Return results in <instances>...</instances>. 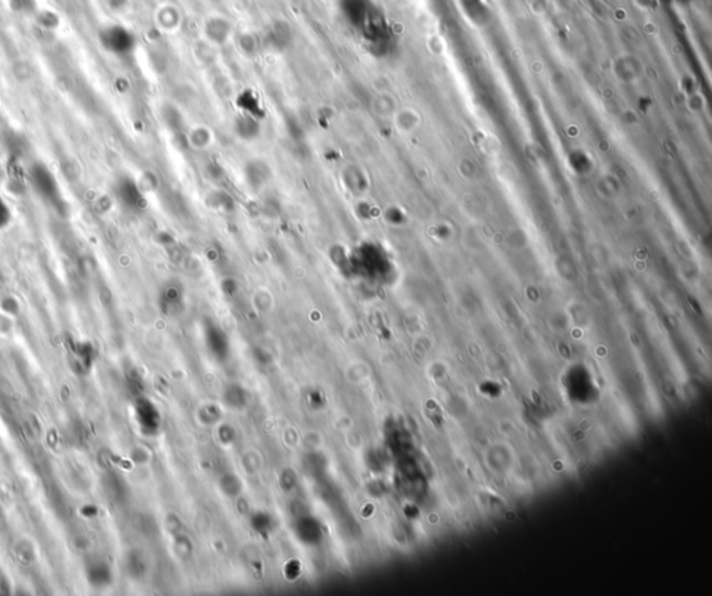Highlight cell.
I'll list each match as a JSON object with an SVG mask.
<instances>
[{"label": "cell", "instance_id": "3", "mask_svg": "<svg viewBox=\"0 0 712 596\" xmlns=\"http://www.w3.org/2000/svg\"><path fill=\"white\" fill-rule=\"evenodd\" d=\"M238 106L244 112L243 115H247V116H250L256 119L263 117L262 103H260L259 97L252 90H245L240 95Z\"/></svg>", "mask_w": 712, "mask_h": 596}, {"label": "cell", "instance_id": "1", "mask_svg": "<svg viewBox=\"0 0 712 596\" xmlns=\"http://www.w3.org/2000/svg\"><path fill=\"white\" fill-rule=\"evenodd\" d=\"M105 48L117 55H127L135 48V36L122 26H113L102 33Z\"/></svg>", "mask_w": 712, "mask_h": 596}, {"label": "cell", "instance_id": "4", "mask_svg": "<svg viewBox=\"0 0 712 596\" xmlns=\"http://www.w3.org/2000/svg\"><path fill=\"white\" fill-rule=\"evenodd\" d=\"M32 179H35V186L43 193L46 195V198L49 199H56L58 198V188H56V183L55 181L52 179V176L45 170V169H36L35 173L32 174Z\"/></svg>", "mask_w": 712, "mask_h": 596}, {"label": "cell", "instance_id": "7", "mask_svg": "<svg viewBox=\"0 0 712 596\" xmlns=\"http://www.w3.org/2000/svg\"><path fill=\"white\" fill-rule=\"evenodd\" d=\"M10 1L13 3V6L23 9V10H27L32 6V0H10Z\"/></svg>", "mask_w": 712, "mask_h": 596}, {"label": "cell", "instance_id": "2", "mask_svg": "<svg viewBox=\"0 0 712 596\" xmlns=\"http://www.w3.org/2000/svg\"><path fill=\"white\" fill-rule=\"evenodd\" d=\"M203 33L211 42L223 45L228 41L231 35V24L227 18L221 16H213L205 21Z\"/></svg>", "mask_w": 712, "mask_h": 596}, {"label": "cell", "instance_id": "5", "mask_svg": "<svg viewBox=\"0 0 712 596\" xmlns=\"http://www.w3.org/2000/svg\"><path fill=\"white\" fill-rule=\"evenodd\" d=\"M235 128H237V134H238V137L248 138V139L249 138L252 139L253 137H256V135H257V129H259L257 122H256V119H253V117H250V116H247V115H244V116L241 117V119H238V121H237Z\"/></svg>", "mask_w": 712, "mask_h": 596}, {"label": "cell", "instance_id": "6", "mask_svg": "<svg viewBox=\"0 0 712 596\" xmlns=\"http://www.w3.org/2000/svg\"><path fill=\"white\" fill-rule=\"evenodd\" d=\"M10 220V210L7 209V205L0 199V227L6 225Z\"/></svg>", "mask_w": 712, "mask_h": 596}]
</instances>
